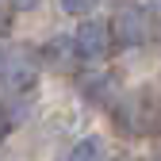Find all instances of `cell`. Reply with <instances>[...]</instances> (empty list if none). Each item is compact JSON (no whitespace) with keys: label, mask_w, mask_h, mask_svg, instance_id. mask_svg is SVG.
Segmentation results:
<instances>
[{"label":"cell","mask_w":161,"mask_h":161,"mask_svg":"<svg viewBox=\"0 0 161 161\" xmlns=\"http://www.w3.org/2000/svg\"><path fill=\"white\" fill-rule=\"evenodd\" d=\"M35 80H38V65L27 54H19V50L0 54V85L8 92H31Z\"/></svg>","instance_id":"3957f363"},{"label":"cell","mask_w":161,"mask_h":161,"mask_svg":"<svg viewBox=\"0 0 161 161\" xmlns=\"http://www.w3.org/2000/svg\"><path fill=\"white\" fill-rule=\"evenodd\" d=\"M73 50H77V58H85V62H104V58H111V50H115L111 19H85V23L77 27V35H73Z\"/></svg>","instance_id":"7a4b0ae2"},{"label":"cell","mask_w":161,"mask_h":161,"mask_svg":"<svg viewBox=\"0 0 161 161\" xmlns=\"http://www.w3.org/2000/svg\"><path fill=\"white\" fill-rule=\"evenodd\" d=\"M115 123L127 127L130 134L150 130V127H153V104H150V96H146V92H127V96L115 104Z\"/></svg>","instance_id":"277c9868"},{"label":"cell","mask_w":161,"mask_h":161,"mask_svg":"<svg viewBox=\"0 0 161 161\" xmlns=\"http://www.w3.org/2000/svg\"><path fill=\"white\" fill-rule=\"evenodd\" d=\"M80 96L88 100V104H100V108H115L119 104V92H115V80L96 73V77H85L80 80Z\"/></svg>","instance_id":"5b68a950"},{"label":"cell","mask_w":161,"mask_h":161,"mask_svg":"<svg viewBox=\"0 0 161 161\" xmlns=\"http://www.w3.org/2000/svg\"><path fill=\"white\" fill-rule=\"evenodd\" d=\"M4 134H8V115L0 111V138H4Z\"/></svg>","instance_id":"8fae6325"},{"label":"cell","mask_w":161,"mask_h":161,"mask_svg":"<svg viewBox=\"0 0 161 161\" xmlns=\"http://www.w3.org/2000/svg\"><path fill=\"white\" fill-rule=\"evenodd\" d=\"M8 27V0H0V31Z\"/></svg>","instance_id":"9c48e42d"},{"label":"cell","mask_w":161,"mask_h":161,"mask_svg":"<svg viewBox=\"0 0 161 161\" xmlns=\"http://www.w3.org/2000/svg\"><path fill=\"white\" fill-rule=\"evenodd\" d=\"M153 23H157V19H153L146 8H138V4H123V8L111 15L115 42H119V46H127V50L146 46L150 38H153Z\"/></svg>","instance_id":"6da1fadb"},{"label":"cell","mask_w":161,"mask_h":161,"mask_svg":"<svg viewBox=\"0 0 161 161\" xmlns=\"http://www.w3.org/2000/svg\"><path fill=\"white\" fill-rule=\"evenodd\" d=\"M157 161H161V157H157Z\"/></svg>","instance_id":"7c38bea8"},{"label":"cell","mask_w":161,"mask_h":161,"mask_svg":"<svg viewBox=\"0 0 161 161\" xmlns=\"http://www.w3.org/2000/svg\"><path fill=\"white\" fill-rule=\"evenodd\" d=\"M8 4H12V8H35L38 0H8Z\"/></svg>","instance_id":"30bf717a"},{"label":"cell","mask_w":161,"mask_h":161,"mask_svg":"<svg viewBox=\"0 0 161 161\" xmlns=\"http://www.w3.org/2000/svg\"><path fill=\"white\" fill-rule=\"evenodd\" d=\"M58 4H62L69 15H88V12L100 4V0H58Z\"/></svg>","instance_id":"ba28073f"},{"label":"cell","mask_w":161,"mask_h":161,"mask_svg":"<svg viewBox=\"0 0 161 161\" xmlns=\"http://www.w3.org/2000/svg\"><path fill=\"white\" fill-rule=\"evenodd\" d=\"M46 54H50V62H54V65H69V54H77V50H73L69 38H54V42L46 46Z\"/></svg>","instance_id":"52a82bcc"},{"label":"cell","mask_w":161,"mask_h":161,"mask_svg":"<svg viewBox=\"0 0 161 161\" xmlns=\"http://www.w3.org/2000/svg\"><path fill=\"white\" fill-rule=\"evenodd\" d=\"M69 161H104V142L100 138H80L69 153Z\"/></svg>","instance_id":"8992f818"}]
</instances>
